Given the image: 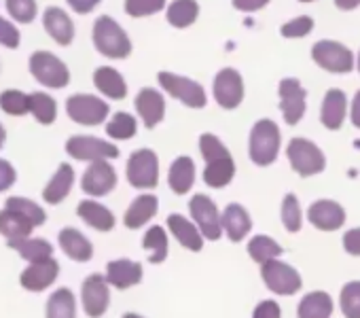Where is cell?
<instances>
[{"label":"cell","instance_id":"cell-1","mask_svg":"<svg viewBox=\"0 0 360 318\" xmlns=\"http://www.w3.org/2000/svg\"><path fill=\"white\" fill-rule=\"evenodd\" d=\"M200 151L206 162L204 168V183L212 189L227 187L236 177V162L229 148L210 132L200 136Z\"/></svg>","mask_w":360,"mask_h":318},{"label":"cell","instance_id":"cell-2","mask_svg":"<svg viewBox=\"0 0 360 318\" xmlns=\"http://www.w3.org/2000/svg\"><path fill=\"white\" fill-rule=\"evenodd\" d=\"M282 146V134L276 121L271 119H261L252 125L250 138H248V155L250 162L259 168L271 166Z\"/></svg>","mask_w":360,"mask_h":318},{"label":"cell","instance_id":"cell-3","mask_svg":"<svg viewBox=\"0 0 360 318\" xmlns=\"http://www.w3.org/2000/svg\"><path fill=\"white\" fill-rule=\"evenodd\" d=\"M94 45L96 49L110 60H125L131 53V41L127 32L110 18L102 15L94 24Z\"/></svg>","mask_w":360,"mask_h":318},{"label":"cell","instance_id":"cell-4","mask_svg":"<svg viewBox=\"0 0 360 318\" xmlns=\"http://www.w3.org/2000/svg\"><path fill=\"white\" fill-rule=\"evenodd\" d=\"M286 157L290 162V168L301 179L322 174L326 168V157H324L322 148L316 142H311L309 138H292L286 146Z\"/></svg>","mask_w":360,"mask_h":318},{"label":"cell","instance_id":"cell-5","mask_svg":"<svg viewBox=\"0 0 360 318\" xmlns=\"http://www.w3.org/2000/svg\"><path fill=\"white\" fill-rule=\"evenodd\" d=\"M30 75L45 87L64 89L70 83L68 66L49 51H34L30 56Z\"/></svg>","mask_w":360,"mask_h":318},{"label":"cell","instance_id":"cell-6","mask_svg":"<svg viewBox=\"0 0 360 318\" xmlns=\"http://www.w3.org/2000/svg\"><path fill=\"white\" fill-rule=\"evenodd\" d=\"M261 278L271 293L282 295V297H292L303 286L301 274L290 263H284L280 259L263 263L261 265Z\"/></svg>","mask_w":360,"mask_h":318},{"label":"cell","instance_id":"cell-7","mask_svg":"<svg viewBox=\"0 0 360 318\" xmlns=\"http://www.w3.org/2000/svg\"><path fill=\"white\" fill-rule=\"evenodd\" d=\"M127 183L136 189H153L159 183V157L150 148L134 151L127 159Z\"/></svg>","mask_w":360,"mask_h":318},{"label":"cell","instance_id":"cell-8","mask_svg":"<svg viewBox=\"0 0 360 318\" xmlns=\"http://www.w3.org/2000/svg\"><path fill=\"white\" fill-rule=\"evenodd\" d=\"M159 85L163 87V91H167L172 98L180 100L185 106L189 108H204L208 98H206V89L202 87V83L187 79V77H180L167 70H161L157 75Z\"/></svg>","mask_w":360,"mask_h":318},{"label":"cell","instance_id":"cell-9","mask_svg":"<svg viewBox=\"0 0 360 318\" xmlns=\"http://www.w3.org/2000/svg\"><path fill=\"white\" fill-rule=\"evenodd\" d=\"M311 60L326 72H333V75H347L352 72L356 66H354V53L343 45V43H337V41H318L314 43L311 47Z\"/></svg>","mask_w":360,"mask_h":318},{"label":"cell","instance_id":"cell-10","mask_svg":"<svg viewBox=\"0 0 360 318\" xmlns=\"http://www.w3.org/2000/svg\"><path fill=\"white\" fill-rule=\"evenodd\" d=\"M66 153L77 162H108L119 157L117 144L96 136H72L66 140Z\"/></svg>","mask_w":360,"mask_h":318},{"label":"cell","instance_id":"cell-11","mask_svg":"<svg viewBox=\"0 0 360 318\" xmlns=\"http://www.w3.org/2000/svg\"><path fill=\"white\" fill-rule=\"evenodd\" d=\"M68 117L79 125H100L108 117V104L91 94H75L66 100Z\"/></svg>","mask_w":360,"mask_h":318},{"label":"cell","instance_id":"cell-12","mask_svg":"<svg viewBox=\"0 0 360 318\" xmlns=\"http://www.w3.org/2000/svg\"><path fill=\"white\" fill-rule=\"evenodd\" d=\"M278 94H280V110L286 125H297L307 108V89L301 85L299 79L286 77L280 81Z\"/></svg>","mask_w":360,"mask_h":318},{"label":"cell","instance_id":"cell-13","mask_svg":"<svg viewBox=\"0 0 360 318\" xmlns=\"http://www.w3.org/2000/svg\"><path fill=\"white\" fill-rule=\"evenodd\" d=\"M189 212H191L195 227L200 229L202 238L217 242L223 236L221 212H219L217 204L212 202V198H208L204 193H195L189 202Z\"/></svg>","mask_w":360,"mask_h":318},{"label":"cell","instance_id":"cell-14","mask_svg":"<svg viewBox=\"0 0 360 318\" xmlns=\"http://www.w3.org/2000/svg\"><path fill=\"white\" fill-rule=\"evenodd\" d=\"M212 91H214V100L219 102L221 108L233 110L244 100V79L236 68H223L214 77Z\"/></svg>","mask_w":360,"mask_h":318},{"label":"cell","instance_id":"cell-15","mask_svg":"<svg viewBox=\"0 0 360 318\" xmlns=\"http://www.w3.org/2000/svg\"><path fill=\"white\" fill-rule=\"evenodd\" d=\"M81 303L89 318H100L106 314L110 303V286L102 274H91L83 280Z\"/></svg>","mask_w":360,"mask_h":318},{"label":"cell","instance_id":"cell-16","mask_svg":"<svg viewBox=\"0 0 360 318\" xmlns=\"http://www.w3.org/2000/svg\"><path fill=\"white\" fill-rule=\"evenodd\" d=\"M307 221L318 231H339L345 225L347 215L345 208L335 200H316L307 208Z\"/></svg>","mask_w":360,"mask_h":318},{"label":"cell","instance_id":"cell-17","mask_svg":"<svg viewBox=\"0 0 360 318\" xmlns=\"http://www.w3.org/2000/svg\"><path fill=\"white\" fill-rule=\"evenodd\" d=\"M117 187V172L108 162H91L81 179V189L91 198L108 196Z\"/></svg>","mask_w":360,"mask_h":318},{"label":"cell","instance_id":"cell-18","mask_svg":"<svg viewBox=\"0 0 360 318\" xmlns=\"http://www.w3.org/2000/svg\"><path fill=\"white\" fill-rule=\"evenodd\" d=\"M60 276V263L51 257V259H45V261H37V263H30L22 276H20V282L26 291L30 293H41L45 288H49Z\"/></svg>","mask_w":360,"mask_h":318},{"label":"cell","instance_id":"cell-19","mask_svg":"<svg viewBox=\"0 0 360 318\" xmlns=\"http://www.w3.org/2000/svg\"><path fill=\"white\" fill-rule=\"evenodd\" d=\"M345 117H347V96H345L343 89L330 87V89L324 94V100H322L320 121H322V125H324L326 129L337 132V129L343 127Z\"/></svg>","mask_w":360,"mask_h":318},{"label":"cell","instance_id":"cell-20","mask_svg":"<svg viewBox=\"0 0 360 318\" xmlns=\"http://www.w3.org/2000/svg\"><path fill=\"white\" fill-rule=\"evenodd\" d=\"M134 106H136V110H138V115H140V119H142L146 129H153L165 117V100L153 87L140 89L136 100H134Z\"/></svg>","mask_w":360,"mask_h":318},{"label":"cell","instance_id":"cell-21","mask_svg":"<svg viewBox=\"0 0 360 318\" xmlns=\"http://www.w3.org/2000/svg\"><path fill=\"white\" fill-rule=\"evenodd\" d=\"M43 26L47 34L62 47H68L75 39V24L70 15L60 7H47L43 15Z\"/></svg>","mask_w":360,"mask_h":318},{"label":"cell","instance_id":"cell-22","mask_svg":"<svg viewBox=\"0 0 360 318\" xmlns=\"http://www.w3.org/2000/svg\"><path fill=\"white\" fill-rule=\"evenodd\" d=\"M167 227H169L172 236L176 238V242L183 248H187L191 253H200L204 248V238H202L200 229L187 217L178 215V212L169 215L167 217Z\"/></svg>","mask_w":360,"mask_h":318},{"label":"cell","instance_id":"cell-23","mask_svg":"<svg viewBox=\"0 0 360 318\" xmlns=\"http://www.w3.org/2000/svg\"><path fill=\"white\" fill-rule=\"evenodd\" d=\"M221 227L231 242H242L252 229V219L242 204H229L221 215Z\"/></svg>","mask_w":360,"mask_h":318},{"label":"cell","instance_id":"cell-24","mask_svg":"<svg viewBox=\"0 0 360 318\" xmlns=\"http://www.w3.org/2000/svg\"><path fill=\"white\" fill-rule=\"evenodd\" d=\"M142 280V265L131 259H115L106 265V282L125 291Z\"/></svg>","mask_w":360,"mask_h":318},{"label":"cell","instance_id":"cell-25","mask_svg":"<svg viewBox=\"0 0 360 318\" xmlns=\"http://www.w3.org/2000/svg\"><path fill=\"white\" fill-rule=\"evenodd\" d=\"M167 185L176 196L189 193V189L195 185V164L191 157L180 155L174 159L169 166V172H167Z\"/></svg>","mask_w":360,"mask_h":318},{"label":"cell","instance_id":"cell-26","mask_svg":"<svg viewBox=\"0 0 360 318\" xmlns=\"http://www.w3.org/2000/svg\"><path fill=\"white\" fill-rule=\"evenodd\" d=\"M58 240H60V246H62V250L66 253L68 259H72L77 263L91 261V257H94V244L77 227H64L60 231Z\"/></svg>","mask_w":360,"mask_h":318},{"label":"cell","instance_id":"cell-27","mask_svg":"<svg viewBox=\"0 0 360 318\" xmlns=\"http://www.w3.org/2000/svg\"><path fill=\"white\" fill-rule=\"evenodd\" d=\"M333 312H335V303L326 291L305 293L297 305V318H330Z\"/></svg>","mask_w":360,"mask_h":318},{"label":"cell","instance_id":"cell-28","mask_svg":"<svg viewBox=\"0 0 360 318\" xmlns=\"http://www.w3.org/2000/svg\"><path fill=\"white\" fill-rule=\"evenodd\" d=\"M72 185H75V170H72V166L70 164H60L58 172L51 177L47 187L43 189V200L53 204V206L62 204L70 196Z\"/></svg>","mask_w":360,"mask_h":318},{"label":"cell","instance_id":"cell-29","mask_svg":"<svg viewBox=\"0 0 360 318\" xmlns=\"http://www.w3.org/2000/svg\"><path fill=\"white\" fill-rule=\"evenodd\" d=\"M77 215L83 223H87L96 231H110V229H115V223H117L115 215L106 206H102L94 200L81 202L77 206Z\"/></svg>","mask_w":360,"mask_h":318},{"label":"cell","instance_id":"cell-30","mask_svg":"<svg viewBox=\"0 0 360 318\" xmlns=\"http://www.w3.org/2000/svg\"><path fill=\"white\" fill-rule=\"evenodd\" d=\"M94 85L100 94H104L110 100H123L127 96V83L123 75L110 66H100L94 72Z\"/></svg>","mask_w":360,"mask_h":318},{"label":"cell","instance_id":"cell-31","mask_svg":"<svg viewBox=\"0 0 360 318\" xmlns=\"http://www.w3.org/2000/svg\"><path fill=\"white\" fill-rule=\"evenodd\" d=\"M157 210H159V200L150 193H144L129 204V208L123 217V223L127 229H140L157 215Z\"/></svg>","mask_w":360,"mask_h":318},{"label":"cell","instance_id":"cell-32","mask_svg":"<svg viewBox=\"0 0 360 318\" xmlns=\"http://www.w3.org/2000/svg\"><path fill=\"white\" fill-rule=\"evenodd\" d=\"M7 246L13 248L28 263H37V261H45V259H51L53 257V246L47 240H43V238L11 240V242H7Z\"/></svg>","mask_w":360,"mask_h":318},{"label":"cell","instance_id":"cell-33","mask_svg":"<svg viewBox=\"0 0 360 318\" xmlns=\"http://www.w3.org/2000/svg\"><path fill=\"white\" fill-rule=\"evenodd\" d=\"M34 225L20 212L15 210H0V234L7 238V242L11 240H22V238H30Z\"/></svg>","mask_w":360,"mask_h":318},{"label":"cell","instance_id":"cell-34","mask_svg":"<svg viewBox=\"0 0 360 318\" xmlns=\"http://www.w3.org/2000/svg\"><path fill=\"white\" fill-rule=\"evenodd\" d=\"M167 24L174 28H189L200 18V5L195 0H174L167 7Z\"/></svg>","mask_w":360,"mask_h":318},{"label":"cell","instance_id":"cell-35","mask_svg":"<svg viewBox=\"0 0 360 318\" xmlns=\"http://www.w3.org/2000/svg\"><path fill=\"white\" fill-rule=\"evenodd\" d=\"M47 318H77V301L70 288H58L47 299Z\"/></svg>","mask_w":360,"mask_h":318},{"label":"cell","instance_id":"cell-36","mask_svg":"<svg viewBox=\"0 0 360 318\" xmlns=\"http://www.w3.org/2000/svg\"><path fill=\"white\" fill-rule=\"evenodd\" d=\"M28 113H32V117L39 123L51 125L58 119V104L49 94L34 91V94H28Z\"/></svg>","mask_w":360,"mask_h":318},{"label":"cell","instance_id":"cell-37","mask_svg":"<svg viewBox=\"0 0 360 318\" xmlns=\"http://www.w3.org/2000/svg\"><path fill=\"white\" fill-rule=\"evenodd\" d=\"M282 253H284V248L274 238H269L265 234H259L248 242V255L259 265H263L267 261H274V259H280Z\"/></svg>","mask_w":360,"mask_h":318},{"label":"cell","instance_id":"cell-38","mask_svg":"<svg viewBox=\"0 0 360 318\" xmlns=\"http://www.w3.org/2000/svg\"><path fill=\"white\" fill-rule=\"evenodd\" d=\"M142 246L144 250H148V261L153 265H159L167 259V234L163 227L155 225L150 227L146 234H144V240H142Z\"/></svg>","mask_w":360,"mask_h":318},{"label":"cell","instance_id":"cell-39","mask_svg":"<svg viewBox=\"0 0 360 318\" xmlns=\"http://www.w3.org/2000/svg\"><path fill=\"white\" fill-rule=\"evenodd\" d=\"M280 219L282 225L288 234H299L303 227V210L299 204V198L295 193H286L282 200V208H280Z\"/></svg>","mask_w":360,"mask_h":318},{"label":"cell","instance_id":"cell-40","mask_svg":"<svg viewBox=\"0 0 360 318\" xmlns=\"http://www.w3.org/2000/svg\"><path fill=\"white\" fill-rule=\"evenodd\" d=\"M5 208L15 210V212L24 215V217H26L34 227H41V225H45V221H47V212L43 210V206H39L37 202H32V200H28V198L13 196V198H9V200H7Z\"/></svg>","mask_w":360,"mask_h":318},{"label":"cell","instance_id":"cell-41","mask_svg":"<svg viewBox=\"0 0 360 318\" xmlns=\"http://www.w3.org/2000/svg\"><path fill=\"white\" fill-rule=\"evenodd\" d=\"M339 307L345 318H360V280H349L341 286Z\"/></svg>","mask_w":360,"mask_h":318},{"label":"cell","instance_id":"cell-42","mask_svg":"<svg viewBox=\"0 0 360 318\" xmlns=\"http://www.w3.org/2000/svg\"><path fill=\"white\" fill-rule=\"evenodd\" d=\"M136 117H131L129 113H115L112 119L106 123V134L115 140H129L136 134Z\"/></svg>","mask_w":360,"mask_h":318},{"label":"cell","instance_id":"cell-43","mask_svg":"<svg viewBox=\"0 0 360 318\" xmlns=\"http://www.w3.org/2000/svg\"><path fill=\"white\" fill-rule=\"evenodd\" d=\"M0 108H3L7 115L13 117H22L28 113V94L20 91V89H7L0 94Z\"/></svg>","mask_w":360,"mask_h":318},{"label":"cell","instance_id":"cell-44","mask_svg":"<svg viewBox=\"0 0 360 318\" xmlns=\"http://www.w3.org/2000/svg\"><path fill=\"white\" fill-rule=\"evenodd\" d=\"M7 11L20 24H32L37 18V0H7Z\"/></svg>","mask_w":360,"mask_h":318},{"label":"cell","instance_id":"cell-45","mask_svg":"<svg viewBox=\"0 0 360 318\" xmlns=\"http://www.w3.org/2000/svg\"><path fill=\"white\" fill-rule=\"evenodd\" d=\"M165 9V0H125V13L131 18H148Z\"/></svg>","mask_w":360,"mask_h":318},{"label":"cell","instance_id":"cell-46","mask_svg":"<svg viewBox=\"0 0 360 318\" xmlns=\"http://www.w3.org/2000/svg\"><path fill=\"white\" fill-rule=\"evenodd\" d=\"M314 30V20L309 15H299L290 22H286L282 28H280V34L284 39H303L307 37L309 32Z\"/></svg>","mask_w":360,"mask_h":318},{"label":"cell","instance_id":"cell-47","mask_svg":"<svg viewBox=\"0 0 360 318\" xmlns=\"http://www.w3.org/2000/svg\"><path fill=\"white\" fill-rule=\"evenodd\" d=\"M20 41H22V37H20L18 28L9 20L0 18V45L7 47V49H18Z\"/></svg>","mask_w":360,"mask_h":318},{"label":"cell","instance_id":"cell-48","mask_svg":"<svg viewBox=\"0 0 360 318\" xmlns=\"http://www.w3.org/2000/svg\"><path fill=\"white\" fill-rule=\"evenodd\" d=\"M252 318H282V307L278 301L274 299H263L255 312H252Z\"/></svg>","mask_w":360,"mask_h":318},{"label":"cell","instance_id":"cell-49","mask_svg":"<svg viewBox=\"0 0 360 318\" xmlns=\"http://www.w3.org/2000/svg\"><path fill=\"white\" fill-rule=\"evenodd\" d=\"M341 244H343V250L349 257H360V227L347 229L343 234V238H341Z\"/></svg>","mask_w":360,"mask_h":318},{"label":"cell","instance_id":"cell-50","mask_svg":"<svg viewBox=\"0 0 360 318\" xmlns=\"http://www.w3.org/2000/svg\"><path fill=\"white\" fill-rule=\"evenodd\" d=\"M15 168L11 166V162H7V159H0V193L11 189L15 185Z\"/></svg>","mask_w":360,"mask_h":318},{"label":"cell","instance_id":"cell-51","mask_svg":"<svg viewBox=\"0 0 360 318\" xmlns=\"http://www.w3.org/2000/svg\"><path fill=\"white\" fill-rule=\"evenodd\" d=\"M233 7L242 13H255L269 5V0H231Z\"/></svg>","mask_w":360,"mask_h":318},{"label":"cell","instance_id":"cell-52","mask_svg":"<svg viewBox=\"0 0 360 318\" xmlns=\"http://www.w3.org/2000/svg\"><path fill=\"white\" fill-rule=\"evenodd\" d=\"M66 3L70 5V9L75 11V13H79V15H87V13H91L102 0H66Z\"/></svg>","mask_w":360,"mask_h":318},{"label":"cell","instance_id":"cell-53","mask_svg":"<svg viewBox=\"0 0 360 318\" xmlns=\"http://www.w3.org/2000/svg\"><path fill=\"white\" fill-rule=\"evenodd\" d=\"M349 121L354 127L360 129V89L356 91L354 100H352V108H349Z\"/></svg>","mask_w":360,"mask_h":318},{"label":"cell","instance_id":"cell-54","mask_svg":"<svg viewBox=\"0 0 360 318\" xmlns=\"http://www.w3.org/2000/svg\"><path fill=\"white\" fill-rule=\"evenodd\" d=\"M335 7L341 11H354L360 7V0H335Z\"/></svg>","mask_w":360,"mask_h":318},{"label":"cell","instance_id":"cell-55","mask_svg":"<svg viewBox=\"0 0 360 318\" xmlns=\"http://www.w3.org/2000/svg\"><path fill=\"white\" fill-rule=\"evenodd\" d=\"M5 142H7V129L3 127V123H0V148H3Z\"/></svg>","mask_w":360,"mask_h":318},{"label":"cell","instance_id":"cell-56","mask_svg":"<svg viewBox=\"0 0 360 318\" xmlns=\"http://www.w3.org/2000/svg\"><path fill=\"white\" fill-rule=\"evenodd\" d=\"M123 318H144V316H140L136 312H127V314H123Z\"/></svg>","mask_w":360,"mask_h":318},{"label":"cell","instance_id":"cell-57","mask_svg":"<svg viewBox=\"0 0 360 318\" xmlns=\"http://www.w3.org/2000/svg\"><path fill=\"white\" fill-rule=\"evenodd\" d=\"M354 66H356V68H358V72H360V53H358V62H356Z\"/></svg>","mask_w":360,"mask_h":318},{"label":"cell","instance_id":"cell-58","mask_svg":"<svg viewBox=\"0 0 360 318\" xmlns=\"http://www.w3.org/2000/svg\"><path fill=\"white\" fill-rule=\"evenodd\" d=\"M299 3H314V0H299Z\"/></svg>","mask_w":360,"mask_h":318}]
</instances>
